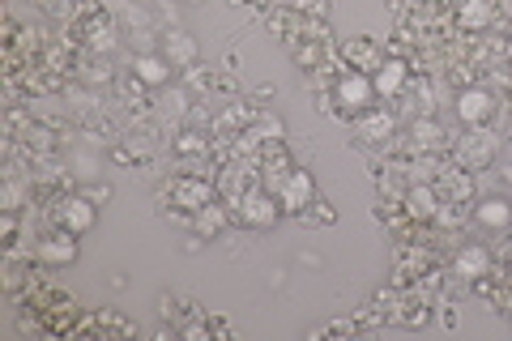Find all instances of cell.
<instances>
[{"mask_svg":"<svg viewBox=\"0 0 512 341\" xmlns=\"http://www.w3.org/2000/svg\"><path fill=\"white\" fill-rule=\"evenodd\" d=\"M372 107H376V77L355 73V69H338V77H333V86H329V116L355 120Z\"/></svg>","mask_w":512,"mask_h":341,"instance_id":"1","label":"cell"},{"mask_svg":"<svg viewBox=\"0 0 512 341\" xmlns=\"http://www.w3.org/2000/svg\"><path fill=\"white\" fill-rule=\"evenodd\" d=\"M495 154H500V137H495V128L491 124H478V128H466L461 137H453V145H448V158L457 162L461 171H487Z\"/></svg>","mask_w":512,"mask_h":341,"instance_id":"2","label":"cell"},{"mask_svg":"<svg viewBox=\"0 0 512 341\" xmlns=\"http://www.w3.org/2000/svg\"><path fill=\"white\" fill-rule=\"evenodd\" d=\"M231 218L244 226V231H274L278 218H282V205L265 184H256L244 201L231 205Z\"/></svg>","mask_w":512,"mask_h":341,"instance_id":"3","label":"cell"},{"mask_svg":"<svg viewBox=\"0 0 512 341\" xmlns=\"http://www.w3.org/2000/svg\"><path fill=\"white\" fill-rule=\"evenodd\" d=\"M448 133H444V124L436 116H419V120H410L406 128V137L397 141V158H419V154H448Z\"/></svg>","mask_w":512,"mask_h":341,"instance_id":"4","label":"cell"},{"mask_svg":"<svg viewBox=\"0 0 512 341\" xmlns=\"http://www.w3.org/2000/svg\"><path fill=\"white\" fill-rule=\"evenodd\" d=\"M167 201L180 209V214H197V209H205L210 201H218V184L205 180V175H192V171H180L167 180Z\"/></svg>","mask_w":512,"mask_h":341,"instance_id":"5","label":"cell"},{"mask_svg":"<svg viewBox=\"0 0 512 341\" xmlns=\"http://www.w3.org/2000/svg\"><path fill=\"white\" fill-rule=\"evenodd\" d=\"M495 111H500V94H495L487 81H470V86H461L457 103H453V116L466 124V128H478V124H491Z\"/></svg>","mask_w":512,"mask_h":341,"instance_id":"6","label":"cell"},{"mask_svg":"<svg viewBox=\"0 0 512 341\" xmlns=\"http://www.w3.org/2000/svg\"><path fill=\"white\" fill-rule=\"evenodd\" d=\"M94 218H99V205H94L86 192H69V197L52 201V209H47V222L60 226V231H73V235L94 231Z\"/></svg>","mask_w":512,"mask_h":341,"instance_id":"7","label":"cell"},{"mask_svg":"<svg viewBox=\"0 0 512 341\" xmlns=\"http://www.w3.org/2000/svg\"><path fill=\"white\" fill-rule=\"evenodd\" d=\"M274 197L282 205V214H308V205L316 201V180H312V171L308 167H291L282 175V184L274 188Z\"/></svg>","mask_w":512,"mask_h":341,"instance_id":"8","label":"cell"},{"mask_svg":"<svg viewBox=\"0 0 512 341\" xmlns=\"http://www.w3.org/2000/svg\"><path fill=\"white\" fill-rule=\"evenodd\" d=\"M350 128H355V137L359 145H393L397 141V111L393 107H372V111H363V116L350 120Z\"/></svg>","mask_w":512,"mask_h":341,"instance_id":"9","label":"cell"},{"mask_svg":"<svg viewBox=\"0 0 512 341\" xmlns=\"http://www.w3.org/2000/svg\"><path fill=\"white\" fill-rule=\"evenodd\" d=\"M338 60H342V69H355V73H372L376 77V69L389 56H384V47L372 35H350V39L338 43Z\"/></svg>","mask_w":512,"mask_h":341,"instance_id":"10","label":"cell"},{"mask_svg":"<svg viewBox=\"0 0 512 341\" xmlns=\"http://www.w3.org/2000/svg\"><path fill=\"white\" fill-rule=\"evenodd\" d=\"M500 22V5L495 0H457L453 5V26L457 35H487Z\"/></svg>","mask_w":512,"mask_h":341,"instance_id":"11","label":"cell"},{"mask_svg":"<svg viewBox=\"0 0 512 341\" xmlns=\"http://www.w3.org/2000/svg\"><path fill=\"white\" fill-rule=\"evenodd\" d=\"M35 261L43 269H69L77 261V235L73 231H60V226H52L39 243H35Z\"/></svg>","mask_w":512,"mask_h":341,"instance_id":"12","label":"cell"},{"mask_svg":"<svg viewBox=\"0 0 512 341\" xmlns=\"http://www.w3.org/2000/svg\"><path fill=\"white\" fill-rule=\"evenodd\" d=\"M410 77H414V69H410V60L406 56H389L376 69V99L380 103H397L406 94V86H410Z\"/></svg>","mask_w":512,"mask_h":341,"instance_id":"13","label":"cell"},{"mask_svg":"<svg viewBox=\"0 0 512 341\" xmlns=\"http://www.w3.org/2000/svg\"><path fill=\"white\" fill-rule=\"evenodd\" d=\"M453 273L461 282H483L495 273V261H491V248H483V243H461L457 256H453Z\"/></svg>","mask_w":512,"mask_h":341,"instance_id":"14","label":"cell"},{"mask_svg":"<svg viewBox=\"0 0 512 341\" xmlns=\"http://www.w3.org/2000/svg\"><path fill=\"white\" fill-rule=\"evenodd\" d=\"M440 205H444V197H440L436 184H410L406 197H402V209H406L410 222H436Z\"/></svg>","mask_w":512,"mask_h":341,"instance_id":"15","label":"cell"},{"mask_svg":"<svg viewBox=\"0 0 512 341\" xmlns=\"http://www.w3.org/2000/svg\"><path fill=\"white\" fill-rule=\"evenodd\" d=\"M470 222H478V231H487V235H512V201H504V197L478 201Z\"/></svg>","mask_w":512,"mask_h":341,"instance_id":"16","label":"cell"},{"mask_svg":"<svg viewBox=\"0 0 512 341\" xmlns=\"http://www.w3.org/2000/svg\"><path fill=\"white\" fill-rule=\"evenodd\" d=\"M128 73H133L146 90H163V86H171L175 64H171L163 52H141V56L133 60V69H128Z\"/></svg>","mask_w":512,"mask_h":341,"instance_id":"17","label":"cell"},{"mask_svg":"<svg viewBox=\"0 0 512 341\" xmlns=\"http://www.w3.org/2000/svg\"><path fill=\"white\" fill-rule=\"evenodd\" d=\"M30 269H35V252L26 256V252H18V243H13V248L5 252V269H0V273H5V278H0L5 295H22V290L35 282V278H30Z\"/></svg>","mask_w":512,"mask_h":341,"instance_id":"18","label":"cell"},{"mask_svg":"<svg viewBox=\"0 0 512 341\" xmlns=\"http://www.w3.org/2000/svg\"><path fill=\"white\" fill-rule=\"evenodd\" d=\"M231 222H235V218H231V205L222 201V197H218V201H210L205 209H197V214L188 218V226H192V231H197L201 239H218Z\"/></svg>","mask_w":512,"mask_h":341,"instance_id":"19","label":"cell"},{"mask_svg":"<svg viewBox=\"0 0 512 341\" xmlns=\"http://www.w3.org/2000/svg\"><path fill=\"white\" fill-rule=\"evenodd\" d=\"M158 52H163L175 69H192V64H197V56H201V47H197V39L188 35V30H163V47H158Z\"/></svg>","mask_w":512,"mask_h":341,"instance_id":"20","label":"cell"},{"mask_svg":"<svg viewBox=\"0 0 512 341\" xmlns=\"http://www.w3.org/2000/svg\"><path fill=\"white\" fill-rule=\"evenodd\" d=\"M436 188H440V197H444V201H474V175H470V171H461L457 162H448L444 175L436 180Z\"/></svg>","mask_w":512,"mask_h":341,"instance_id":"21","label":"cell"},{"mask_svg":"<svg viewBox=\"0 0 512 341\" xmlns=\"http://www.w3.org/2000/svg\"><path fill=\"white\" fill-rule=\"evenodd\" d=\"M77 26H82V22H77ZM86 52L90 56H103V52H111V47H116V26H111V18H103V13H99V18H86Z\"/></svg>","mask_w":512,"mask_h":341,"instance_id":"22","label":"cell"},{"mask_svg":"<svg viewBox=\"0 0 512 341\" xmlns=\"http://www.w3.org/2000/svg\"><path fill=\"white\" fill-rule=\"evenodd\" d=\"M299 218H308V222H320V226H333V222H338V209H333L329 201H320V197H316V201L308 205V214H299Z\"/></svg>","mask_w":512,"mask_h":341,"instance_id":"23","label":"cell"},{"mask_svg":"<svg viewBox=\"0 0 512 341\" xmlns=\"http://www.w3.org/2000/svg\"><path fill=\"white\" fill-rule=\"evenodd\" d=\"M0 239H5V248L18 243V209H5V214H0Z\"/></svg>","mask_w":512,"mask_h":341,"instance_id":"24","label":"cell"},{"mask_svg":"<svg viewBox=\"0 0 512 341\" xmlns=\"http://www.w3.org/2000/svg\"><path fill=\"white\" fill-rule=\"evenodd\" d=\"M86 197H90L94 205H103V201H111V188H107V184H94V188H86Z\"/></svg>","mask_w":512,"mask_h":341,"instance_id":"25","label":"cell"},{"mask_svg":"<svg viewBox=\"0 0 512 341\" xmlns=\"http://www.w3.org/2000/svg\"><path fill=\"white\" fill-rule=\"evenodd\" d=\"M500 180H504V184H508V188H512V158H508V162H504V171H500Z\"/></svg>","mask_w":512,"mask_h":341,"instance_id":"26","label":"cell"},{"mask_svg":"<svg viewBox=\"0 0 512 341\" xmlns=\"http://www.w3.org/2000/svg\"><path fill=\"white\" fill-rule=\"evenodd\" d=\"M504 256H508V265H512V239H508V248H504Z\"/></svg>","mask_w":512,"mask_h":341,"instance_id":"27","label":"cell"},{"mask_svg":"<svg viewBox=\"0 0 512 341\" xmlns=\"http://www.w3.org/2000/svg\"><path fill=\"white\" fill-rule=\"evenodd\" d=\"M508 69H512V52H508Z\"/></svg>","mask_w":512,"mask_h":341,"instance_id":"28","label":"cell"},{"mask_svg":"<svg viewBox=\"0 0 512 341\" xmlns=\"http://www.w3.org/2000/svg\"><path fill=\"white\" fill-rule=\"evenodd\" d=\"M508 39H512V22H508Z\"/></svg>","mask_w":512,"mask_h":341,"instance_id":"29","label":"cell"}]
</instances>
